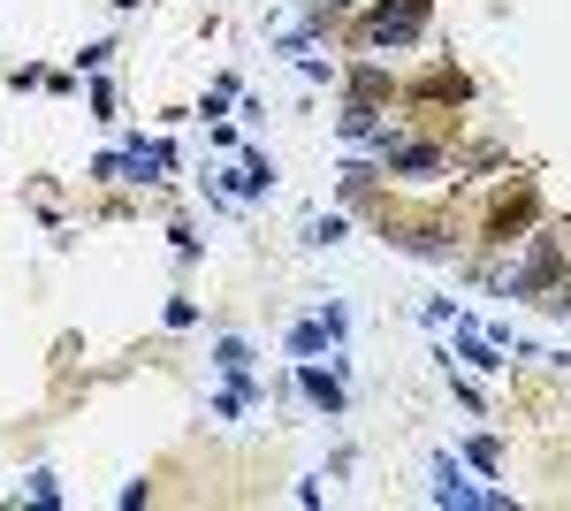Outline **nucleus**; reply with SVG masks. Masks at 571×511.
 Instances as JSON below:
<instances>
[{
    "mask_svg": "<svg viewBox=\"0 0 571 511\" xmlns=\"http://www.w3.org/2000/svg\"><path fill=\"white\" fill-rule=\"evenodd\" d=\"M305 389H312V397H320V405H328V412H335V405H343V389H335V382H328V374H305Z\"/></svg>",
    "mask_w": 571,
    "mask_h": 511,
    "instance_id": "nucleus-3",
    "label": "nucleus"
},
{
    "mask_svg": "<svg viewBox=\"0 0 571 511\" xmlns=\"http://www.w3.org/2000/svg\"><path fill=\"white\" fill-rule=\"evenodd\" d=\"M420 31H427V0H374V15H366V38L374 46H404Z\"/></svg>",
    "mask_w": 571,
    "mask_h": 511,
    "instance_id": "nucleus-1",
    "label": "nucleus"
},
{
    "mask_svg": "<svg viewBox=\"0 0 571 511\" xmlns=\"http://www.w3.org/2000/svg\"><path fill=\"white\" fill-rule=\"evenodd\" d=\"M434 497H442V504H503V497H480V489H465V474H457L449 458L434 466Z\"/></svg>",
    "mask_w": 571,
    "mask_h": 511,
    "instance_id": "nucleus-2",
    "label": "nucleus"
}]
</instances>
